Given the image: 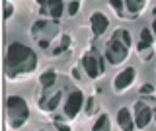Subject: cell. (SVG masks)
Returning <instances> with one entry per match:
<instances>
[{
	"label": "cell",
	"instance_id": "cell-27",
	"mask_svg": "<svg viewBox=\"0 0 156 131\" xmlns=\"http://www.w3.org/2000/svg\"><path fill=\"white\" fill-rule=\"evenodd\" d=\"M37 131H41V129H37Z\"/></svg>",
	"mask_w": 156,
	"mask_h": 131
},
{
	"label": "cell",
	"instance_id": "cell-12",
	"mask_svg": "<svg viewBox=\"0 0 156 131\" xmlns=\"http://www.w3.org/2000/svg\"><path fill=\"white\" fill-rule=\"evenodd\" d=\"M117 125H119V131H135V118H133V110L123 106V108L117 110Z\"/></svg>",
	"mask_w": 156,
	"mask_h": 131
},
{
	"label": "cell",
	"instance_id": "cell-23",
	"mask_svg": "<svg viewBox=\"0 0 156 131\" xmlns=\"http://www.w3.org/2000/svg\"><path fill=\"white\" fill-rule=\"evenodd\" d=\"M139 92H140V96H152L154 94V86L150 84V82H146V84H143L139 88Z\"/></svg>",
	"mask_w": 156,
	"mask_h": 131
},
{
	"label": "cell",
	"instance_id": "cell-22",
	"mask_svg": "<svg viewBox=\"0 0 156 131\" xmlns=\"http://www.w3.org/2000/svg\"><path fill=\"white\" fill-rule=\"evenodd\" d=\"M53 129L55 131H70V125H68L62 118H55L53 119Z\"/></svg>",
	"mask_w": 156,
	"mask_h": 131
},
{
	"label": "cell",
	"instance_id": "cell-5",
	"mask_svg": "<svg viewBox=\"0 0 156 131\" xmlns=\"http://www.w3.org/2000/svg\"><path fill=\"white\" fill-rule=\"evenodd\" d=\"M80 63H82V69H84L88 78L98 80V78H101V76L105 75V63L107 61H105V57L101 55L96 47H90L88 51L82 53Z\"/></svg>",
	"mask_w": 156,
	"mask_h": 131
},
{
	"label": "cell",
	"instance_id": "cell-26",
	"mask_svg": "<svg viewBox=\"0 0 156 131\" xmlns=\"http://www.w3.org/2000/svg\"><path fill=\"white\" fill-rule=\"evenodd\" d=\"M152 123L156 125V108H154V115H152Z\"/></svg>",
	"mask_w": 156,
	"mask_h": 131
},
{
	"label": "cell",
	"instance_id": "cell-9",
	"mask_svg": "<svg viewBox=\"0 0 156 131\" xmlns=\"http://www.w3.org/2000/svg\"><path fill=\"white\" fill-rule=\"evenodd\" d=\"M136 80V71L135 67H125L123 71H119L115 75L113 82H111V88H113L115 94H123V92H127L131 88V86L135 84Z\"/></svg>",
	"mask_w": 156,
	"mask_h": 131
},
{
	"label": "cell",
	"instance_id": "cell-6",
	"mask_svg": "<svg viewBox=\"0 0 156 131\" xmlns=\"http://www.w3.org/2000/svg\"><path fill=\"white\" fill-rule=\"evenodd\" d=\"M84 106H86V96L80 88L68 92V96L65 98V104H62V115H65V119L78 118V114L84 111Z\"/></svg>",
	"mask_w": 156,
	"mask_h": 131
},
{
	"label": "cell",
	"instance_id": "cell-19",
	"mask_svg": "<svg viewBox=\"0 0 156 131\" xmlns=\"http://www.w3.org/2000/svg\"><path fill=\"white\" fill-rule=\"evenodd\" d=\"M154 35H152V31H150V27H143L140 30V41L139 43H143V45H154Z\"/></svg>",
	"mask_w": 156,
	"mask_h": 131
},
{
	"label": "cell",
	"instance_id": "cell-1",
	"mask_svg": "<svg viewBox=\"0 0 156 131\" xmlns=\"http://www.w3.org/2000/svg\"><path fill=\"white\" fill-rule=\"evenodd\" d=\"M39 57L29 45L22 41H12L4 53V76L8 80L27 78L37 71Z\"/></svg>",
	"mask_w": 156,
	"mask_h": 131
},
{
	"label": "cell",
	"instance_id": "cell-17",
	"mask_svg": "<svg viewBox=\"0 0 156 131\" xmlns=\"http://www.w3.org/2000/svg\"><path fill=\"white\" fill-rule=\"evenodd\" d=\"M136 53L140 55L143 61H150L154 57V45H143V43H136Z\"/></svg>",
	"mask_w": 156,
	"mask_h": 131
},
{
	"label": "cell",
	"instance_id": "cell-21",
	"mask_svg": "<svg viewBox=\"0 0 156 131\" xmlns=\"http://www.w3.org/2000/svg\"><path fill=\"white\" fill-rule=\"evenodd\" d=\"M98 110V102L94 98H86V106H84V114L90 118V115H94V111Z\"/></svg>",
	"mask_w": 156,
	"mask_h": 131
},
{
	"label": "cell",
	"instance_id": "cell-8",
	"mask_svg": "<svg viewBox=\"0 0 156 131\" xmlns=\"http://www.w3.org/2000/svg\"><path fill=\"white\" fill-rule=\"evenodd\" d=\"M152 115H154V108L144 100L135 102L133 106V118H135V125L140 131H148L150 123H152Z\"/></svg>",
	"mask_w": 156,
	"mask_h": 131
},
{
	"label": "cell",
	"instance_id": "cell-24",
	"mask_svg": "<svg viewBox=\"0 0 156 131\" xmlns=\"http://www.w3.org/2000/svg\"><path fill=\"white\" fill-rule=\"evenodd\" d=\"M2 6H4V20H8L14 14V6H12V2H2Z\"/></svg>",
	"mask_w": 156,
	"mask_h": 131
},
{
	"label": "cell",
	"instance_id": "cell-4",
	"mask_svg": "<svg viewBox=\"0 0 156 131\" xmlns=\"http://www.w3.org/2000/svg\"><path fill=\"white\" fill-rule=\"evenodd\" d=\"M29 35L37 41L39 47L47 49V47H51V43H53L55 37H61L58 35V22L45 20V18L35 20L31 24V27H29Z\"/></svg>",
	"mask_w": 156,
	"mask_h": 131
},
{
	"label": "cell",
	"instance_id": "cell-14",
	"mask_svg": "<svg viewBox=\"0 0 156 131\" xmlns=\"http://www.w3.org/2000/svg\"><path fill=\"white\" fill-rule=\"evenodd\" d=\"M146 0H125V8H127V18H136L144 12L146 8Z\"/></svg>",
	"mask_w": 156,
	"mask_h": 131
},
{
	"label": "cell",
	"instance_id": "cell-10",
	"mask_svg": "<svg viewBox=\"0 0 156 131\" xmlns=\"http://www.w3.org/2000/svg\"><path fill=\"white\" fill-rule=\"evenodd\" d=\"M37 6L45 20H55V22L61 20L62 12L66 10V2H61V0H47V2L41 0V2H37Z\"/></svg>",
	"mask_w": 156,
	"mask_h": 131
},
{
	"label": "cell",
	"instance_id": "cell-18",
	"mask_svg": "<svg viewBox=\"0 0 156 131\" xmlns=\"http://www.w3.org/2000/svg\"><path fill=\"white\" fill-rule=\"evenodd\" d=\"M109 6L115 10V14L119 18H127V8H125V0H111Z\"/></svg>",
	"mask_w": 156,
	"mask_h": 131
},
{
	"label": "cell",
	"instance_id": "cell-2",
	"mask_svg": "<svg viewBox=\"0 0 156 131\" xmlns=\"http://www.w3.org/2000/svg\"><path fill=\"white\" fill-rule=\"evenodd\" d=\"M131 47H133V35H131V31L125 30V27H119V30H115L111 33L109 41L105 43L104 57L111 67H119L129 59Z\"/></svg>",
	"mask_w": 156,
	"mask_h": 131
},
{
	"label": "cell",
	"instance_id": "cell-3",
	"mask_svg": "<svg viewBox=\"0 0 156 131\" xmlns=\"http://www.w3.org/2000/svg\"><path fill=\"white\" fill-rule=\"evenodd\" d=\"M29 115H31V110H29L26 98H22V96H8L6 98V123L14 131L22 129L29 121Z\"/></svg>",
	"mask_w": 156,
	"mask_h": 131
},
{
	"label": "cell",
	"instance_id": "cell-7",
	"mask_svg": "<svg viewBox=\"0 0 156 131\" xmlns=\"http://www.w3.org/2000/svg\"><path fill=\"white\" fill-rule=\"evenodd\" d=\"M62 102V88H41V94L37 96V108L45 114H53Z\"/></svg>",
	"mask_w": 156,
	"mask_h": 131
},
{
	"label": "cell",
	"instance_id": "cell-25",
	"mask_svg": "<svg viewBox=\"0 0 156 131\" xmlns=\"http://www.w3.org/2000/svg\"><path fill=\"white\" fill-rule=\"evenodd\" d=\"M150 31H152V35H154V39H156V18L152 20V24H150Z\"/></svg>",
	"mask_w": 156,
	"mask_h": 131
},
{
	"label": "cell",
	"instance_id": "cell-15",
	"mask_svg": "<svg viewBox=\"0 0 156 131\" xmlns=\"http://www.w3.org/2000/svg\"><path fill=\"white\" fill-rule=\"evenodd\" d=\"M113 127H111V119H109V115L107 114H98V118L94 119V125H92V129L90 131H111Z\"/></svg>",
	"mask_w": 156,
	"mask_h": 131
},
{
	"label": "cell",
	"instance_id": "cell-20",
	"mask_svg": "<svg viewBox=\"0 0 156 131\" xmlns=\"http://www.w3.org/2000/svg\"><path fill=\"white\" fill-rule=\"evenodd\" d=\"M80 8H82V2H78V0L66 2V14L68 16H76V14L80 12Z\"/></svg>",
	"mask_w": 156,
	"mask_h": 131
},
{
	"label": "cell",
	"instance_id": "cell-13",
	"mask_svg": "<svg viewBox=\"0 0 156 131\" xmlns=\"http://www.w3.org/2000/svg\"><path fill=\"white\" fill-rule=\"evenodd\" d=\"M57 80H58V72L55 69H45L39 75V86L41 88H53V86H57Z\"/></svg>",
	"mask_w": 156,
	"mask_h": 131
},
{
	"label": "cell",
	"instance_id": "cell-16",
	"mask_svg": "<svg viewBox=\"0 0 156 131\" xmlns=\"http://www.w3.org/2000/svg\"><path fill=\"white\" fill-rule=\"evenodd\" d=\"M70 45H72V37L68 35V33H62V35L58 37L57 47L53 49V57H58L61 53H66L68 49H70Z\"/></svg>",
	"mask_w": 156,
	"mask_h": 131
},
{
	"label": "cell",
	"instance_id": "cell-11",
	"mask_svg": "<svg viewBox=\"0 0 156 131\" xmlns=\"http://www.w3.org/2000/svg\"><path fill=\"white\" fill-rule=\"evenodd\" d=\"M90 30H92V35L94 37H101L107 30H109V18L100 10L92 12L90 14Z\"/></svg>",
	"mask_w": 156,
	"mask_h": 131
}]
</instances>
